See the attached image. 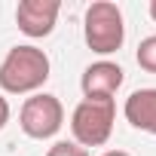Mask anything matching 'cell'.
<instances>
[{
    "label": "cell",
    "instance_id": "8",
    "mask_svg": "<svg viewBox=\"0 0 156 156\" xmlns=\"http://www.w3.org/2000/svg\"><path fill=\"white\" fill-rule=\"evenodd\" d=\"M135 58H138V64H141L147 73H156V34H150V37H144V40L138 43Z\"/></svg>",
    "mask_w": 156,
    "mask_h": 156
},
{
    "label": "cell",
    "instance_id": "12",
    "mask_svg": "<svg viewBox=\"0 0 156 156\" xmlns=\"http://www.w3.org/2000/svg\"><path fill=\"white\" fill-rule=\"evenodd\" d=\"M150 16H153V22H156V0H150Z\"/></svg>",
    "mask_w": 156,
    "mask_h": 156
},
{
    "label": "cell",
    "instance_id": "3",
    "mask_svg": "<svg viewBox=\"0 0 156 156\" xmlns=\"http://www.w3.org/2000/svg\"><path fill=\"white\" fill-rule=\"evenodd\" d=\"M116 122V101L113 98H83L70 113L73 144L80 147H104L113 135Z\"/></svg>",
    "mask_w": 156,
    "mask_h": 156
},
{
    "label": "cell",
    "instance_id": "2",
    "mask_svg": "<svg viewBox=\"0 0 156 156\" xmlns=\"http://www.w3.org/2000/svg\"><path fill=\"white\" fill-rule=\"evenodd\" d=\"M83 40L98 55L119 52L122 40H126L122 9L116 3H110V0H95V3H89L86 16H83Z\"/></svg>",
    "mask_w": 156,
    "mask_h": 156
},
{
    "label": "cell",
    "instance_id": "6",
    "mask_svg": "<svg viewBox=\"0 0 156 156\" xmlns=\"http://www.w3.org/2000/svg\"><path fill=\"white\" fill-rule=\"evenodd\" d=\"M122 80H126L122 67H119L116 61L101 58V61H92V64L83 70V76H80V89H83L86 98H113L116 89L122 86Z\"/></svg>",
    "mask_w": 156,
    "mask_h": 156
},
{
    "label": "cell",
    "instance_id": "7",
    "mask_svg": "<svg viewBox=\"0 0 156 156\" xmlns=\"http://www.w3.org/2000/svg\"><path fill=\"white\" fill-rule=\"evenodd\" d=\"M122 116L132 129L156 135V89H135L122 104Z\"/></svg>",
    "mask_w": 156,
    "mask_h": 156
},
{
    "label": "cell",
    "instance_id": "4",
    "mask_svg": "<svg viewBox=\"0 0 156 156\" xmlns=\"http://www.w3.org/2000/svg\"><path fill=\"white\" fill-rule=\"evenodd\" d=\"M19 126L28 138L34 141H46L52 135H58V129L64 126V107L55 95L49 92H34L31 98H25L22 110H19Z\"/></svg>",
    "mask_w": 156,
    "mask_h": 156
},
{
    "label": "cell",
    "instance_id": "11",
    "mask_svg": "<svg viewBox=\"0 0 156 156\" xmlns=\"http://www.w3.org/2000/svg\"><path fill=\"white\" fill-rule=\"evenodd\" d=\"M101 156H132V153H126V150H107V153H101Z\"/></svg>",
    "mask_w": 156,
    "mask_h": 156
},
{
    "label": "cell",
    "instance_id": "10",
    "mask_svg": "<svg viewBox=\"0 0 156 156\" xmlns=\"http://www.w3.org/2000/svg\"><path fill=\"white\" fill-rule=\"evenodd\" d=\"M9 113H12V110H9V101H6L3 95H0V129H3V126L9 122Z\"/></svg>",
    "mask_w": 156,
    "mask_h": 156
},
{
    "label": "cell",
    "instance_id": "5",
    "mask_svg": "<svg viewBox=\"0 0 156 156\" xmlns=\"http://www.w3.org/2000/svg\"><path fill=\"white\" fill-rule=\"evenodd\" d=\"M58 12H61L58 0H22L16 6V25L25 37L40 40V37H49L55 31Z\"/></svg>",
    "mask_w": 156,
    "mask_h": 156
},
{
    "label": "cell",
    "instance_id": "1",
    "mask_svg": "<svg viewBox=\"0 0 156 156\" xmlns=\"http://www.w3.org/2000/svg\"><path fill=\"white\" fill-rule=\"evenodd\" d=\"M49 70H52L49 55L40 46L34 43L12 46L6 58L0 61V89L6 95H34L49 80Z\"/></svg>",
    "mask_w": 156,
    "mask_h": 156
},
{
    "label": "cell",
    "instance_id": "9",
    "mask_svg": "<svg viewBox=\"0 0 156 156\" xmlns=\"http://www.w3.org/2000/svg\"><path fill=\"white\" fill-rule=\"evenodd\" d=\"M46 156H89V150L80 147V144H73V141H55Z\"/></svg>",
    "mask_w": 156,
    "mask_h": 156
}]
</instances>
